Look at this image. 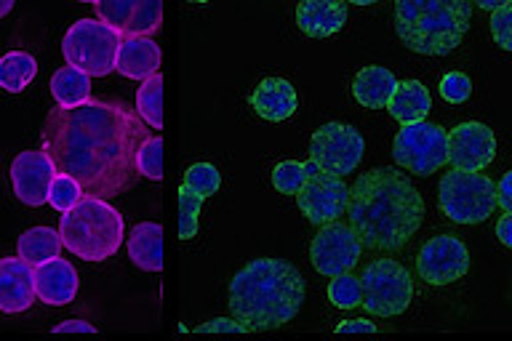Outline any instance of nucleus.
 Returning <instances> with one entry per match:
<instances>
[{"instance_id": "1", "label": "nucleus", "mask_w": 512, "mask_h": 341, "mask_svg": "<svg viewBox=\"0 0 512 341\" xmlns=\"http://www.w3.org/2000/svg\"><path fill=\"white\" fill-rule=\"evenodd\" d=\"M150 136L128 104L88 99L80 107H54L40 139L56 171L70 174L86 195L110 200L136 187L142 176L136 155Z\"/></svg>"}, {"instance_id": "2", "label": "nucleus", "mask_w": 512, "mask_h": 341, "mask_svg": "<svg viewBox=\"0 0 512 341\" xmlns=\"http://www.w3.org/2000/svg\"><path fill=\"white\" fill-rule=\"evenodd\" d=\"M424 200L406 171L374 168L350 187L347 222L368 251L398 254L422 227Z\"/></svg>"}, {"instance_id": "3", "label": "nucleus", "mask_w": 512, "mask_h": 341, "mask_svg": "<svg viewBox=\"0 0 512 341\" xmlns=\"http://www.w3.org/2000/svg\"><path fill=\"white\" fill-rule=\"evenodd\" d=\"M307 283L302 272L283 259H256L230 283V312L246 334L286 326L302 310Z\"/></svg>"}, {"instance_id": "4", "label": "nucleus", "mask_w": 512, "mask_h": 341, "mask_svg": "<svg viewBox=\"0 0 512 341\" xmlns=\"http://www.w3.org/2000/svg\"><path fill=\"white\" fill-rule=\"evenodd\" d=\"M470 22V0H395V32L414 54L446 56L462 43Z\"/></svg>"}, {"instance_id": "5", "label": "nucleus", "mask_w": 512, "mask_h": 341, "mask_svg": "<svg viewBox=\"0 0 512 341\" xmlns=\"http://www.w3.org/2000/svg\"><path fill=\"white\" fill-rule=\"evenodd\" d=\"M59 235L64 248L83 262H104L123 246L126 222L118 208H112L104 198L83 195L78 206L62 214Z\"/></svg>"}, {"instance_id": "6", "label": "nucleus", "mask_w": 512, "mask_h": 341, "mask_svg": "<svg viewBox=\"0 0 512 341\" xmlns=\"http://www.w3.org/2000/svg\"><path fill=\"white\" fill-rule=\"evenodd\" d=\"M120 40L123 35L112 24L102 22V19H78L64 32V59L72 67L88 72L91 78H104V75L115 72Z\"/></svg>"}, {"instance_id": "7", "label": "nucleus", "mask_w": 512, "mask_h": 341, "mask_svg": "<svg viewBox=\"0 0 512 341\" xmlns=\"http://www.w3.org/2000/svg\"><path fill=\"white\" fill-rule=\"evenodd\" d=\"M440 211L456 224H480L494 214L496 184L478 171L454 168L440 179L438 187Z\"/></svg>"}, {"instance_id": "8", "label": "nucleus", "mask_w": 512, "mask_h": 341, "mask_svg": "<svg viewBox=\"0 0 512 341\" xmlns=\"http://www.w3.org/2000/svg\"><path fill=\"white\" fill-rule=\"evenodd\" d=\"M363 310L376 318H395L408 310L414 296V280L395 259H374L363 267Z\"/></svg>"}, {"instance_id": "9", "label": "nucleus", "mask_w": 512, "mask_h": 341, "mask_svg": "<svg viewBox=\"0 0 512 341\" xmlns=\"http://www.w3.org/2000/svg\"><path fill=\"white\" fill-rule=\"evenodd\" d=\"M392 158L403 171L414 176H430L448 163V134L446 128L419 120L408 123L395 134Z\"/></svg>"}, {"instance_id": "10", "label": "nucleus", "mask_w": 512, "mask_h": 341, "mask_svg": "<svg viewBox=\"0 0 512 341\" xmlns=\"http://www.w3.org/2000/svg\"><path fill=\"white\" fill-rule=\"evenodd\" d=\"M366 152L363 136L347 123H326L310 139V160L331 176H347L360 166Z\"/></svg>"}, {"instance_id": "11", "label": "nucleus", "mask_w": 512, "mask_h": 341, "mask_svg": "<svg viewBox=\"0 0 512 341\" xmlns=\"http://www.w3.org/2000/svg\"><path fill=\"white\" fill-rule=\"evenodd\" d=\"M360 254H363V243H360L358 232L352 230L350 222H339V219L323 224L310 246L312 267L326 278H336V275L355 270Z\"/></svg>"}, {"instance_id": "12", "label": "nucleus", "mask_w": 512, "mask_h": 341, "mask_svg": "<svg viewBox=\"0 0 512 341\" xmlns=\"http://www.w3.org/2000/svg\"><path fill=\"white\" fill-rule=\"evenodd\" d=\"M416 272L427 286H448L470 272V251L456 235L427 240L416 256Z\"/></svg>"}, {"instance_id": "13", "label": "nucleus", "mask_w": 512, "mask_h": 341, "mask_svg": "<svg viewBox=\"0 0 512 341\" xmlns=\"http://www.w3.org/2000/svg\"><path fill=\"white\" fill-rule=\"evenodd\" d=\"M296 200H299V211L307 216V222L323 227V224L336 222V219H342V214H347L350 187L342 182V176L318 171V174L307 176Z\"/></svg>"}, {"instance_id": "14", "label": "nucleus", "mask_w": 512, "mask_h": 341, "mask_svg": "<svg viewBox=\"0 0 512 341\" xmlns=\"http://www.w3.org/2000/svg\"><path fill=\"white\" fill-rule=\"evenodd\" d=\"M96 16L128 35H158L163 27V0H96Z\"/></svg>"}, {"instance_id": "15", "label": "nucleus", "mask_w": 512, "mask_h": 341, "mask_svg": "<svg viewBox=\"0 0 512 341\" xmlns=\"http://www.w3.org/2000/svg\"><path fill=\"white\" fill-rule=\"evenodd\" d=\"M56 176L54 160L48 158L46 150H30L16 155L11 163V184L14 195L24 206L38 208L48 203V190Z\"/></svg>"}, {"instance_id": "16", "label": "nucleus", "mask_w": 512, "mask_h": 341, "mask_svg": "<svg viewBox=\"0 0 512 341\" xmlns=\"http://www.w3.org/2000/svg\"><path fill=\"white\" fill-rule=\"evenodd\" d=\"M496 158L494 131L483 123H462L448 134V163L462 171H483Z\"/></svg>"}, {"instance_id": "17", "label": "nucleus", "mask_w": 512, "mask_h": 341, "mask_svg": "<svg viewBox=\"0 0 512 341\" xmlns=\"http://www.w3.org/2000/svg\"><path fill=\"white\" fill-rule=\"evenodd\" d=\"M35 299H38L35 267L22 256L0 259V312L16 315L30 310Z\"/></svg>"}, {"instance_id": "18", "label": "nucleus", "mask_w": 512, "mask_h": 341, "mask_svg": "<svg viewBox=\"0 0 512 341\" xmlns=\"http://www.w3.org/2000/svg\"><path fill=\"white\" fill-rule=\"evenodd\" d=\"M35 288L38 299L48 307H64L78 296V272L67 259L56 256L51 262L35 267Z\"/></svg>"}, {"instance_id": "19", "label": "nucleus", "mask_w": 512, "mask_h": 341, "mask_svg": "<svg viewBox=\"0 0 512 341\" xmlns=\"http://www.w3.org/2000/svg\"><path fill=\"white\" fill-rule=\"evenodd\" d=\"M163 51L150 35H128L120 40L118 59H115V72L131 80H147L160 70Z\"/></svg>"}, {"instance_id": "20", "label": "nucleus", "mask_w": 512, "mask_h": 341, "mask_svg": "<svg viewBox=\"0 0 512 341\" xmlns=\"http://www.w3.org/2000/svg\"><path fill=\"white\" fill-rule=\"evenodd\" d=\"M347 22V0H302L296 8V24L310 38L336 35Z\"/></svg>"}, {"instance_id": "21", "label": "nucleus", "mask_w": 512, "mask_h": 341, "mask_svg": "<svg viewBox=\"0 0 512 341\" xmlns=\"http://www.w3.org/2000/svg\"><path fill=\"white\" fill-rule=\"evenodd\" d=\"M251 107H254L259 118L280 123V120H288L294 115L296 107H299V99H296L294 86L288 80L267 78L251 94Z\"/></svg>"}, {"instance_id": "22", "label": "nucleus", "mask_w": 512, "mask_h": 341, "mask_svg": "<svg viewBox=\"0 0 512 341\" xmlns=\"http://www.w3.org/2000/svg\"><path fill=\"white\" fill-rule=\"evenodd\" d=\"M395 88H398V80L387 67H363L352 80V96L366 110H384Z\"/></svg>"}, {"instance_id": "23", "label": "nucleus", "mask_w": 512, "mask_h": 341, "mask_svg": "<svg viewBox=\"0 0 512 341\" xmlns=\"http://www.w3.org/2000/svg\"><path fill=\"white\" fill-rule=\"evenodd\" d=\"M432 110V96L427 86H422L419 80H398V88L392 94L387 112L398 120L400 126L408 123H419L427 118V112Z\"/></svg>"}, {"instance_id": "24", "label": "nucleus", "mask_w": 512, "mask_h": 341, "mask_svg": "<svg viewBox=\"0 0 512 341\" xmlns=\"http://www.w3.org/2000/svg\"><path fill=\"white\" fill-rule=\"evenodd\" d=\"M128 256L139 270H163V227L155 222L136 224L128 235Z\"/></svg>"}, {"instance_id": "25", "label": "nucleus", "mask_w": 512, "mask_h": 341, "mask_svg": "<svg viewBox=\"0 0 512 341\" xmlns=\"http://www.w3.org/2000/svg\"><path fill=\"white\" fill-rule=\"evenodd\" d=\"M62 235L59 230H51V227H32L19 238L16 243V254L27 259L32 267H38L43 262H51L56 256L62 254Z\"/></svg>"}, {"instance_id": "26", "label": "nucleus", "mask_w": 512, "mask_h": 341, "mask_svg": "<svg viewBox=\"0 0 512 341\" xmlns=\"http://www.w3.org/2000/svg\"><path fill=\"white\" fill-rule=\"evenodd\" d=\"M51 94H54L56 104H62V107H80L91 99V75L67 64L54 72Z\"/></svg>"}, {"instance_id": "27", "label": "nucleus", "mask_w": 512, "mask_h": 341, "mask_svg": "<svg viewBox=\"0 0 512 341\" xmlns=\"http://www.w3.org/2000/svg\"><path fill=\"white\" fill-rule=\"evenodd\" d=\"M38 75V62L27 51H8L0 59V88H6L8 94H19L30 86Z\"/></svg>"}, {"instance_id": "28", "label": "nucleus", "mask_w": 512, "mask_h": 341, "mask_svg": "<svg viewBox=\"0 0 512 341\" xmlns=\"http://www.w3.org/2000/svg\"><path fill=\"white\" fill-rule=\"evenodd\" d=\"M136 112L150 128H163V75L155 72L136 91Z\"/></svg>"}, {"instance_id": "29", "label": "nucleus", "mask_w": 512, "mask_h": 341, "mask_svg": "<svg viewBox=\"0 0 512 341\" xmlns=\"http://www.w3.org/2000/svg\"><path fill=\"white\" fill-rule=\"evenodd\" d=\"M83 195H86L83 187H80L70 174L56 171L54 182H51V190H48V206L54 208V211H59V214H64V211H70V208L78 206Z\"/></svg>"}, {"instance_id": "30", "label": "nucleus", "mask_w": 512, "mask_h": 341, "mask_svg": "<svg viewBox=\"0 0 512 341\" xmlns=\"http://www.w3.org/2000/svg\"><path fill=\"white\" fill-rule=\"evenodd\" d=\"M328 299L339 310H355L363 304V286H360V278L344 272V275H336L328 286Z\"/></svg>"}, {"instance_id": "31", "label": "nucleus", "mask_w": 512, "mask_h": 341, "mask_svg": "<svg viewBox=\"0 0 512 341\" xmlns=\"http://www.w3.org/2000/svg\"><path fill=\"white\" fill-rule=\"evenodd\" d=\"M203 206V195L182 184L179 190V238L190 240L198 235V216Z\"/></svg>"}, {"instance_id": "32", "label": "nucleus", "mask_w": 512, "mask_h": 341, "mask_svg": "<svg viewBox=\"0 0 512 341\" xmlns=\"http://www.w3.org/2000/svg\"><path fill=\"white\" fill-rule=\"evenodd\" d=\"M307 182V168L304 163H296V160H283L278 166L272 168V184L275 190L283 192V195H299Z\"/></svg>"}, {"instance_id": "33", "label": "nucleus", "mask_w": 512, "mask_h": 341, "mask_svg": "<svg viewBox=\"0 0 512 341\" xmlns=\"http://www.w3.org/2000/svg\"><path fill=\"white\" fill-rule=\"evenodd\" d=\"M136 166H139V174L152 179V182L163 179V139L160 136H150L142 144V150L136 155Z\"/></svg>"}, {"instance_id": "34", "label": "nucleus", "mask_w": 512, "mask_h": 341, "mask_svg": "<svg viewBox=\"0 0 512 341\" xmlns=\"http://www.w3.org/2000/svg\"><path fill=\"white\" fill-rule=\"evenodd\" d=\"M184 184L198 192V195H203V198H211L219 190L222 176H219L216 166H211V163H195V166L184 171Z\"/></svg>"}, {"instance_id": "35", "label": "nucleus", "mask_w": 512, "mask_h": 341, "mask_svg": "<svg viewBox=\"0 0 512 341\" xmlns=\"http://www.w3.org/2000/svg\"><path fill=\"white\" fill-rule=\"evenodd\" d=\"M472 94V83L464 72H448L446 78L440 80V96L448 104H464Z\"/></svg>"}, {"instance_id": "36", "label": "nucleus", "mask_w": 512, "mask_h": 341, "mask_svg": "<svg viewBox=\"0 0 512 341\" xmlns=\"http://www.w3.org/2000/svg\"><path fill=\"white\" fill-rule=\"evenodd\" d=\"M491 35H494L496 46L512 51V3L491 14Z\"/></svg>"}, {"instance_id": "37", "label": "nucleus", "mask_w": 512, "mask_h": 341, "mask_svg": "<svg viewBox=\"0 0 512 341\" xmlns=\"http://www.w3.org/2000/svg\"><path fill=\"white\" fill-rule=\"evenodd\" d=\"M195 334H246V328L235 318H216L195 328Z\"/></svg>"}, {"instance_id": "38", "label": "nucleus", "mask_w": 512, "mask_h": 341, "mask_svg": "<svg viewBox=\"0 0 512 341\" xmlns=\"http://www.w3.org/2000/svg\"><path fill=\"white\" fill-rule=\"evenodd\" d=\"M496 203H499L502 211L512 214V171H507V174L496 182Z\"/></svg>"}, {"instance_id": "39", "label": "nucleus", "mask_w": 512, "mask_h": 341, "mask_svg": "<svg viewBox=\"0 0 512 341\" xmlns=\"http://www.w3.org/2000/svg\"><path fill=\"white\" fill-rule=\"evenodd\" d=\"M379 328L371 323V320H347V323H339L336 326V334H376Z\"/></svg>"}, {"instance_id": "40", "label": "nucleus", "mask_w": 512, "mask_h": 341, "mask_svg": "<svg viewBox=\"0 0 512 341\" xmlns=\"http://www.w3.org/2000/svg\"><path fill=\"white\" fill-rule=\"evenodd\" d=\"M54 334H96V326H91L86 320H64V323L54 326Z\"/></svg>"}, {"instance_id": "41", "label": "nucleus", "mask_w": 512, "mask_h": 341, "mask_svg": "<svg viewBox=\"0 0 512 341\" xmlns=\"http://www.w3.org/2000/svg\"><path fill=\"white\" fill-rule=\"evenodd\" d=\"M496 238L502 240L507 248H512V214H504L502 219L496 222Z\"/></svg>"}, {"instance_id": "42", "label": "nucleus", "mask_w": 512, "mask_h": 341, "mask_svg": "<svg viewBox=\"0 0 512 341\" xmlns=\"http://www.w3.org/2000/svg\"><path fill=\"white\" fill-rule=\"evenodd\" d=\"M470 3H475L478 8H483V11H499L502 6H507V3H512V0H470Z\"/></svg>"}, {"instance_id": "43", "label": "nucleus", "mask_w": 512, "mask_h": 341, "mask_svg": "<svg viewBox=\"0 0 512 341\" xmlns=\"http://www.w3.org/2000/svg\"><path fill=\"white\" fill-rule=\"evenodd\" d=\"M14 8V0H0V16H6Z\"/></svg>"}, {"instance_id": "44", "label": "nucleus", "mask_w": 512, "mask_h": 341, "mask_svg": "<svg viewBox=\"0 0 512 341\" xmlns=\"http://www.w3.org/2000/svg\"><path fill=\"white\" fill-rule=\"evenodd\" d=\"M347 3H355V6H371L376 0H347Z\"/></svg>"}, {"instance_id": "45", "label": "nucleus", "mask_w": 512, "mask_h": 341, "mask_svg": "<svg viewBox=\"0 0 512 341\" xmlns=\"http://www.w3.org/2000/svg\"><path fill=\"white\" fill-rule=\"evenodd\" d=\"M190 3H208V0H190Z\"/></svg>"}, {"instance_id": "46", "label": "nucleus", "mask_w": 512, "mask_h": 341, "mask_svg": "<svg viewBox=\"0 0 512 341\" xmlns=\"http://www.w3.org/2000/svg\"><path fill=\"white\" fill-rule=\"evenodd\" d=\"M78 3H96V0H78Z\"/></svg>"}]
</instances>
